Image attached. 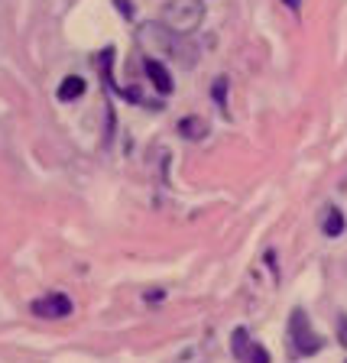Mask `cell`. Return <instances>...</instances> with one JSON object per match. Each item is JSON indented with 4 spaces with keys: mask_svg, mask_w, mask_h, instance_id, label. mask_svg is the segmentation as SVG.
<instances>
[{
    "mask_svg": "<svg viewBox=\"0 0 347 363\" xmlns=\"http://www.w3.org/2000/svg\"><path fill=\"white\" fill-rule=\"evenodd\" d=\"M178 36H182V33H172V29L162 26V23H150V26H143L140 33H137V39H140V46L146 49V52H166V56L176 59L178 65H185V68L195 65L198 52Z\"/></svg>",
    "mask_w": 347,
    "mask_h": 363,
    "instance_id": "cell-1",
    "label": "cell"
},
{
    "mask_svg": "<svg viewBox=\"0 0 347 363\" xmlns=\"http://www.w3.org/2000/svg\"><path fill=\"white\" fill-rule=\"evenodd\" d=\"M201 20H205V0H169L162 7V26L182 36L201 26Z\"/></svg>",
    "mask_w": 347,
    "mask_h": 363,
    "instance_id": "cell-2",
    "label": "cell"
},
{
    "mask_svg": "<svg viewBox=\"0 0 347 363\" xmlns=\"http://www.w3.org/2000/svg\"><path fill=\"white\" fill-rule=\"evenodd\" d=\"M289 344L299 357H311V354H318L321 347H325V341L311 331V321H309V315H305L302 308H295V311L289 315Z\"/></svg>",
    "mask_w": 347,
    "mask_h": 363,
    "instance_id": "cell-3",
    "label": "cell"
},
{
    "mask_svg": "<svg viewBox=\"0 0 347 363\" xmlns=\"http://www.w3.org/2000/svg\"><path fill=\"white\" fill-rule=\"evenodd\" d=\"M29 308H33V315H39V318H65V315H72V298L68 295H46V298H36Z\"/></svg>",
    "mask_w": 347,
    "mask_h": 363,
    "instance_id": "cell-4",
    "label": "cell"
},
{
    "mask_svg": "<svg viewBox=\"0 0 347 363\" xmlns=\"http://www.w3.org/2000/svg\"><path fill=\"white\" fill-rule=\"evenodd\" d=\"M143 68H146V75H150V82H153V88L160 94H172V78H169V72H166V65L162 62H156V59H146L143 62Z\"/></svg>",
    "mask_w": 347,
    "mask_h": 363,
    "instance_id": "cell-5",
    "label": "cell"
},
{
    "mask_svg": "<svg viewBox=\"0 0 347 363\" xmlns=\"http://www.w3.org/2000/svg\"><path fill=\"white\" fill-rule=\"evenodd\" d=\"M178 133H182L185 140H205L208 123L201 121V117H182V121H178Z\"/></svg>",
    "mask_w": 347,
    "mask_h": 363,
    "instance_id": "cell-6",
    "label": "cell"
},
{
    "mask_svg": "<svg viewBox=\"0 0 347 363\" xmlns=\"http://www.w3.org/2000/svg\"><path fill=\"white\" fill-rule=\"evenodd\" d=\"M321 231L328 233V237H341L344 231V215H341V208H325V217H321Z\"/></svg>",
    "mask_w": 347,
    "mask_h": 363,
    "instance_id": "cell-7",
    "label": "cell"
},
{
    "mask_svg": "<svg viewBox=\"0 0 347 363\" xmlns=\"http://www.w3.org/2000/svg\"><path fill=\"white\" fill-rule=\"evenodd\" d=\"M82 94H85V78H78V75H68L65 82L59 84V98L62 101H75Z\"/></svg>",
    "mask_w": 347,
    "mask_h": 363,
    "instance_id": "cell-8",
    "label": "cell"
},
{
    "mask_svg": "<svg viewBox=\"0 0 347 363\" xmlns=\"http://www.w3.org/2000/svg\"><path fill=\"white\" fill-rule=\"evenodd\" d=\"M244 363H270V354H266V347H260V344H254L250 341V347H247V354L240 357Z\"/></svg>",
    "mask_w": 347,
    "mask_h": 363,
    "instance_id": "cell-9",
    "label": "cell"
},
{
    "mask_svg": "<svg viewBox=\"0 0 347 363\" xmlns=\"http://www.w3.org/2000/svg\"><path fill=\"white\" fill-rule=\"evenodd\" d=\"M231 347H234L237 360L247 354V347H250V334H247V327H237V331H234V344H231Z\"/></svg>",
    "mask_w": 347,
    "mask_h": 363,
    "instance_id": "cell-10",
    "label": "cell"
},
{
    "mask_svg": "<svg viewBox=\"0 0 347 363\" xmlns=\"http://www.w3.org/2000/svg\"><path fill=\"white\" fill-rule=\"evenodd\" d=\"M211 91H215V101H217V107H224V101H227V78H217V82H215V88H211Z\"/></svg>",
    "mask_w": 347,
    "mask_h": 363,
    "instance_id": "cell-11",
    "label": "cell"
},
{
    "mask_svg": "<svg viewBox=\"0 0 347 363\" xmlns=\"http://www.w3.org/2000/svg\"><path fill=\"white\" fill-rule=\"evenodd\" d=\"M338 341L347 347V315H341V318H338Z\"/></svg>",
    "mask_w": 347,
    "mask_h": 363,
    "instance_id": "cell-12",
    "label": "cell"
},
{
    "mask_svg": "<svg viewBox=\"0 0 347 363\" xmlns=\"http://www.w3.org/2000/svg\"><path fill=\"white\" fill-rule=\"evenodd\" d=\"M114 7H121V13H123V17H127V20L133 17V7H130V0H114Z\"/></svg>",
    "mask_w": 347,
    "mask_h": 363,
    "instance_id": "cell-13",
    "label": "cell"
},
{
    "mask_svg": "<svg viewBox=\"0 0 347 363\" xmlns=\"http://www.w3.org/2000/svg\"><path fill=\"white\" fill-rule=\"evenodd\" d=\"M282 3H286L289 10H299L302 7V0H282Z\"/></svg>",
    "mask_w": 347,
    "mask_h": 363,
    "instance_id": "cell-14",
    "label": "cell"
}]
</instances>
